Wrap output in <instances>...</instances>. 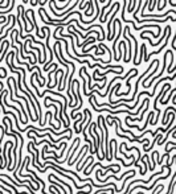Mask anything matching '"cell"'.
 I'll return each mask as SVG.
<instances>
[{"label": "cell", "mask_w": 176, "mask_h": 194, "mask_svg": "<svg viewBox=\"0 0 176 194\" xmlns=\"http://www.w3.org/2000/svg\"><path fill=\"white\" fill-rule=\"evenodd\" d=\"M49 116H50V112H46V115H45V118H49ZM42 124H45V120H42Z\"/></svg>", "instance_id": "cell-4"}, {"label": "cell", "mask_w": 176, "mask_h": 194, "mask_svg": "<svg viewBox=\"0 0 176 194\" xmlns=\"http://www.w3.org/2000/svg\"><path fill=\"white\" fill-rule=\"evenodd\" d=\"M124 40H126V44L128 45V58H130V60H131V53H132V42H131V40H130V38L128 37H126V36H124Z\"/></svg>", "instance_id": "cell-2"}, {"label": "cell", "mask_w": 176, "mask_h": 194, "mask_svg": "<svg viewBox=\"0 0 176 194\" xmlns=\"http://www.w3.org/2000/svg\"><path fill=\"white\" fill-rule=\"evenodd\" d=\"M94 41H95V38H94V37L86 38V41H85V42L82 44V46H81V48H82V52H86V45L90 44V42H94Z\"/></svg>", "instance_id": "cell-3"}, {"label": "cell", "mask_w": 176, "mask_h": 194, "mask_svg": "<svg viewBox=\"0 0 176 194\" xmlns=\"http://www.w3.org/2000/svg\"><path fill=\"white\" fill-rule=\"evenodd\" d=\"M124 32L127 34H130V38L132 40V42H134V45H135V53H134V65H136V57H138V42H136V38H135V36L134 34H131L130 33V28L128 27H124Z\"/></svg>", "instance_id": "cell-1"}]
</instances>
